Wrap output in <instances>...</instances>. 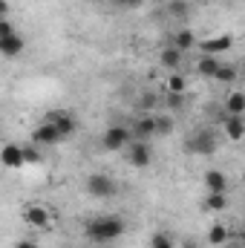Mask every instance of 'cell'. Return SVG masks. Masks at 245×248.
<instances>
[{
    "instance_id": "cell-13",
    "label": "cell",
    "mask_w": 245,
    "mask_h": 248,
    "mask_svg": "<svg viewBox=\"0 0 245 248\" xmlns=\"http://www.w3.org/2000/svg\"><path fill=\"white\" fill-rule=\"evenodd\" d=\"M205 240H208V246L214 248H222L228 240H231V231L222 225V222H214L211 228H208V234H205Z\"/></svg>"
},
{
    "instance_id": "cell-21",
    "label": "cell",
    "mask_w": 245,
    "mask_h": 248,
    "mask_svg": "<svg viewBox=\"0 0 245 248\" xmlns=\"http://www.w3.org/2000/svg\"><path fill=\"white\" fill-rule=\"evenodd\" d=\"M184 90H187V78L179 75V72H173V75L168 78V93H170V95H184Z\"/></svg>"
},
{
    "instance_id": "cell-17",
    "label": "cell",
    "mask_w": 245,
    "mask_h": 248,
    "mask_svg": "<svg viewBox=\"0 0 245 248\" xmlns=\"http://www.w3.org/2000/svg\"><path fill=\"white\" fill-rule=\"evenodd\" d=\"M225 113H228V116H243L245 113V93H228V98H225Z\"/></svg>"
},
{
    "instance_id": "cell-1",
    "label": "cell",
    "mask_w": 245,
    "mask_h": 248,
    "mask_svg": "<svg viewBox=\"0 0 245 248\" xmlns=\"http://www.w3.org/2000/svg\"><path fill=\"white\" fill-rule=\"evenodd\" d=\"M124 231H127V222L119 214H104V217H95L84 225V237L95 246H107V243L122 240Z\"/></svg>"
},
{
    "instance_id": "cell-29",
    "label": "cell",
    "mask_w": 245,
    "mask_h": 248,
    "mask_svg": "<svg viewBox=\"0 0 245 248\" xmlns=\"http://www.w3.org/2000/svg\"><path fill=\"white\" fill-rule=\"evenodd\" d=\"M15 248H38L35 243H29V240H20V243H15Z\"/></svg>"
},
{
    "instance_id": "cell-26",
    "label": "cell",
    "mask_w": 245,
    "mask_h": 248,
    "mask_svg": "<svg viewBox=\"0 0 245 248\" xmlns=\"http://www.w3.org/2000/svg\"><path fill=\"white\" fill-rule=\"evenodd\" d=\"M9 35H15V26L9 20H0V38H9Z\"/></svg>"
},
{
    "instance_id": "cell-5",
    "label": "cell",
    "mask_w": 245,
    "mask_h": 248,
    "mask_svg": "<svg viewBox=\"0 0 245 248\" xmlns=\"http://www.w3.org/2000/svg\"><path fill=\"white\" fill-rule=\"evenodd\" d=\"M61 141H63L61 130L49 122V119H44V122L32 130V144H38L41 150H46V147H55V144H61Z\"/></svg>"
},
{
    "instance_id": "cell-22",
    "label": "cell",
    "mask_w": 245,
    "mask_h": 248,
    "mask_svg": "<svg viewBox=\"0 0 245 248\" xmlns=\"http://www.w3.org/2000/svg\"><path fill=\"white\" fill-rule=\"evenodd\" d=\"M182 55H184V52H179L176 46H168V49L162 52V66H168V69H176V66L182 63Z\"/></svg>"
},
{
    "instance_id": "cell-12",
    "label": "cell",
    "mask_w": 245,
    "mask_h": 248,
    "mask_svg": "<svg viewBox=\"0 0 245 248\" xmlns=\"http://www.w3.org/2000/svg\"><path fill=\"white\" fill-rule=\"evenodd\" d=\"M23 46H26V41L15 32V35H9V38H0V55L3 58H17V55H23Z\"/></svg>"
},
{
    "instance_id": "cell-23",
    "label": "cell",
    "mask_w": 245,
    "mask_h": 248,
    "mask_svg": "<svg viewBox=\"0 0 245 248\" xmlns=\"http://www.w3.org/2000/svg\"><path fill=\"white\" fill-rule=\"evenodd\" d=\"M173 119L170 116H156V136H170L173 133Z\"/></svg>"
},
{
    "instance_id": "cell-31",
    "label": "cell",
    "mask_w": 245,
    "mask_h": 248,
    "mask_svg": "<svg viewBox=\"0 0 245 248\" xmlns=\"http://www.w3.org/2000/svg\"><path fill=\"white\" fill-rule=\"evenodd\" d=\"M240 75H243V78H245V63H243V66H240Z\"/></svg>"
},
{
    "instance_id": "cell-8",
    "label": "cell",
    "mask_w": 245,
    "mask_h": 248,
    "mask_svg": "<svg viewBox=\"0 0 245 248\" xmlns=\"http://www.w3.org/2000/svg\"><path fill=\"white\" fill-rule=\"evenodd\" d=\"M202 55H225V52H231L234 49V38L231 35H214V38H205L202 44Z\"/></svg>"
},
{
    "instance_id": "cell-4",
    "label": "cell",
    "mask_w": 245,
    "mask_h": 248,
    "mask_svg": "<svg viewBox=\"0 0 245 248\" xmlns=\"http://www.w3.org/2000/svg\"><path fill=\"white\" fill-rule=\"evenodd\" d=\"M84 187H87V193L92 199H113L119 193V182L113 176H107V173H90Z\"/></svg>"
},
{
    "instance_id": "cell-2",
    "label": "cell",
    "mask_w": 245,
    "mask_h": 248,
    "mask_svg": "<svg viewBox=\"0 0 245 248\" xmlns=\"http://www.w3.org/2000/svg\"><path fill=\"white\" fill-rule=\"evenodd\" d=\"M184 150L193 153V156H214L219 150V136L211 130V127H199L187 136L184 141Z\"/></svg>"
},
{
    "instance_id": "cell-9",
    "label": "cell",
    "mask_w": 245,
    "mask_h": 248,
    "mask_svg": "<svg viewBox=\"0 0 245 248\" xmlns=\"http://www.w3.org/2000/svg\"><path fill=\"white\" fill-rule=\"evenodd\" d=\"M0 162H3V168H9V170L23 168V165H26V150H23V144H6V147L0 150Z\"/></svg>"
},
{
    "instance_id": "cell-27",
    "label": "cell",
    "mask_w": 245,
    "mask_h": 248,
    "mask_svg": "<svg viewBox=\"0 0 245 248\" xmlns=\"http://www.w3.org/2000/svg\"><path fill=\"white\" fill-rule=\"evenodd\" d=\"M184 12H187V6H184L182 0H176L173 3V15H184Z\"/></svg>"
},
{
    "instance_id": "cell-3",
    "label": "cell",
    "mask_w": 245,
    "mask_h": 248,
    "mask_svg": "<svg viewBox=\"0 0 245 248\" xmlns=\"http://www.w3.org/2000/svg\"><path fill=\"white\" fill-rule=\"evenodd\" d=\"M133 144V130H127L124 124H110L101 136V147L107 153H122Z\"/></svg>"
},
{
    "instance_id": "cell-34",
    "label": "cell",
    "mask_w": 245,
    "mask_h": 248,
    "mask_svg": "<svg viewBox=\"0 0 245 248\" xmlns=\"http://www.w3.org/2000/svg\"><path fill=\"white\" fill-rule=\"evenodd\" d=\"M243 240H245V234H243Z\"/></svg>"
},
{
    "instance_id": "cell-24",
    "label": "cell",
    "mask_w": 245,
    "mask_h": 248,
    "mask_svg": "<svg viewBox=\"0 0 245 248\" xmlns=\"http://www.w3.org/2000/svg\"><path fill=\"white\" fill-rule=\"evenodd\" d=\"M150 248H176V246H173V237L170 234H162L159 231V234L150 237Z\"/></svg>"
},
{
    "instance_id": "cell-33",
    "label": "cell",
    "mask_w": 245,
    "mask_h": 248,
    "mask_svg": "<svg viewBox=\"0 0 245 248\" xmlns=\"http://www.w3.org/2000/svg\"><path fill=\"white\" fill-rule=\"evenodd\" d=\"M87 3H95V0H87Z\"/></svg>"
},
{
    "instance_id": "cell-30",
    "label": "cell",
    "mask_w": 245,
    "mask_h": 248,
    "mask_svg": "<svg viewBox=\"0 0 245 248\" xmlns=\"http://www.w3.org/2000/svg\"><path fill=\"white\" fill-rule=\"evenodd\" d=\"M119 6H133V3H138V0H116Z\"/></svg>"
},
{
    "instance_id": "cell-20",
    "label": "cell",
    "mask_w": 245,
    "mask_h": 248,
    "mask_svg": "<svg viewBox=\"0 0 245 248\" xmlns=\"http://www.w3.org/2000/svg\"><path fill=\"white\" fill-rule=\"evenodd\" d=\"M205 211H225V205H228V196L225 193H205Z\"/></svg>"
},
{
    "instance_id": "cell-18",
    "label": "cell",
    "mask_w": 245,
    "mask_h": 248,
    "mask_svg": "<svg viewBox=\"0 0 245 248\" xmlns=\"http://www.w3.org/2000/svg\"><path fill=\"white\" fill-rule=\"evenodd\" d=\"M173 46H176L179 52L193 49V46H196V38H193V32H190V29H179V32L173 35Z\"/></svg>"
},
{
    "instance_id": "cell-11",
    "label": "cell",
    "mask_w": 245,
    "mask_h": 248,
    "mask_svg": "<svg viewBox=\"0 0 245 248\" xmlns=\"http://www.w3.org/2000/svg\"><path fill=\"white\" fill-rule=\"evenodd\" d=\"M202 185L208 193H225L228 190V176L222 170H205L202 173Z\"/></svg>"
},
{
    "instance_id": "cell-25",
    "label": "cell",
    "mask_w": 245,
    "mask_h": 248,
    "mask_svg": "<svg viewBox=\"0 0 245 248\" xmlns=\"http://www.w3.org/2000/svg\"><path fill=\"white\" fill-rule=\"evenodd\" d=\"M23 150H26V165H38L41 162V147L38 144H23Z\"/></svg>"
},
{
    "instance_id": "cell-10",
    "label": "cell",
    "mask_w": 245,
    "mask_h": 248,
    "mask_svg": "<svg viewBox=\"0 0 245 248\" xmlns=\"http://www.w3.org/2000/svg\"><path fill=\"white\" fill-rule=\"evenodd\" d=\"M46 119H49V122H52L55 127H58V130H61V136H63V139H69V136H75V133H78V119H75L72 113H66V110L49 113Z\"/></svg>"
},
{
    "instance_id": "cell-28",
    "label": "cell",
    "mask_w": 245,
    "mask_h": 248,
    "mask_svg": "<svg viewBox=\"0 0 245 248\" xmlns=\"http://www.w3.org/2000/svg\"><path fill=\"white\" fill-rule=\"evenodd\" d=\"M182 248H199V246H196V240H193V237H184V240H182Z\"/></svg>"
},
{
    "instance_id": "cell-15",
    "label": "cell",
    "mask_w": 245,
    "mask_h": 248,
    "mask_svg": "<svg viewBox=\"0 0 245 248\" xmlns=\"http://www.w3.org/2000/svg\"><path fill=\"white\" fill-rule=\"evenodd\" d=\"M133 133H136L138 141H147L150 136H156V116H141L133 127Z\"/></svg>"
},
{
    "instance_id": "cell-7",
    "label": "cell",
    "mask_w": 245,
    "mask_h": 248,
    "mask_svg": "<svg viewBox=\"0 0 245 248\" xmlns=\"http://www.w3.org/2000/svg\"><path fill=\"white\" fill-rule=\"evenodd\" d=\"M124 153H127V162H130L133 168H138V170L150 168V162H153L150 144H147V141H138V139H136V141H133V144H130V147H127Z\"/></svg>"
},
{
    "instance_id": "cell-6",
    "label": "cell",
    "mask_w": 245,
    "mask_h": 248,
    "mask_svg": "<svg viewBox=\"0 0 245 248\" xmlns=\"http://www.w3.org/2000/svg\"><path fill=\"white\" fill-rule=\"evenodd\" d=\"M23 222L29 228H38V231H46L52 225V211L46 205H26L23 208Z\"/></svg>"
},
{
    "instance_id": "cell-14",
    "label": "cell",
    "mask_w": 245,
    "mask_h": 248,
    "mask_svg": "<svg viewBox=\"0 0 245 248\" xmlns=\"http://www.w3.org/2000/svg\"><path fill=\"white\" fill-rule=\"evenodd\" d=\"M219 66H222V61H219L216 55H202V58L196 61V72H199L202 78H216Z\"/></svg>"
},
{
    "instance_id": "cell-16",
    "label": "cell",
    "mask_w": 245,
    "mask_h": 248,
    "mask_svg": "<svg viewBox=\"0 0 245 248\" xmlns=\"http://www.w3.org/2000/svg\"><path fill=\"white\" fill-rule=\"evenodd\" d=\"M225 136H228L231 141L245 139V119L243 116H225Z\"/></svg>"
},
{
    "instance_id": "cell-32",
    "label": "cell",
    "mask_w": 245,
    "mask_h": 248,
    "mask_svg": "<svg viewBox=\"0 0 245 248\" xmlns=\"http://www.w3.org/2000/svg\"><path fill=\"white\" fill-rule=\"evenodd\" d=\"M243 182H245V170H243Z\"/></svg>"
},
{
    "instance_id": "cell-19",
    "label": "cell",
    "mask_w": 245,
    "mask_h": 248,
    "mask_svg": "<svg viewBox=\"0 0 245 248\" xmlns=\"http://www.w3.org/2000/svg\"><path fill=\"white\" fill-rule=\"evenodd\" d=\"M240 78V69L234 66V63H222L219 66V72H216V78L214 81H219V84H234Z\"/></svg>"
}]
</instances>
